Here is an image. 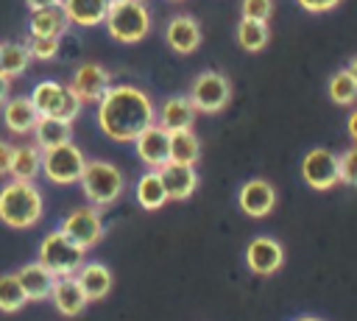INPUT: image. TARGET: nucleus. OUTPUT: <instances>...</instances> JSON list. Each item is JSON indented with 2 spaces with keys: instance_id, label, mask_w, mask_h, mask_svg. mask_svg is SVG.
Returning <instances> with one entry per match:
<instances>
[{
  "instance_id": "obj_1",
  "label": "nucleus",
  "mask_w": 357,
  "mask_h": 321,
  "mask_svg": "<svg viewBox=\"0 0 357 321\" xmlns=\"http://www.w3.org/2000/svg\"><path fill=\"white\" fill-rule=\"evenodd\" d=\"M98 123L109 140L134 142L148 126L156 123V109L142 89L117 84L98 100Z\"/></svg>"
},
{
  "instance_id": "obj_2",
  "label": "nucleus",
  "mask_w": 357,
  "mask_h": 321,
  "mask_svg": "<svg viewBox=\"0 0 357 321\" xmlns=\"http://www.w3.org/2000/svg\"><path fill=\"white\" fill-rule=\"evenodd\" d=\"M42 193L33 181H8L0 190V221L11 229H28L42 218Z\"/></svg>"
},
{
  "instance_id": "obj_3",
  "label": "nucleus",
  "mask_w": 357,
  "mask_h": 321,
  "mask_svg": "<svg viewBox=\"0 0 357 321\" xmlns=\"http://www.w3.org/2000/svg\"><path fill=\"white\" fill-rule=\"evenodd\" d=\"M103 25L117 42L134 45L151 31V14L142 0H112Z\"/></svg>"
},
{
  "instance_id": "obj_4",
  "label": "nucleus",
  "mask_w": 357,
  "mask_h": 321,
  "mask_svg": "<svg viewBox=\"0 0 357 321\" xmlns=\"http://www.w3.org/2000/svg\"><path fill=\"white\" fill-rule=\"evenodd\" d=\"M123 187H126V179H123V173L112 162L92 159V162L84 165L81 190L92 201V207H109V204H114L123 195Z\"/></svg>"
},
{
  "instance_id": "obj_5",
  "label": "nucleus",
  "mask_w": 357,
  "mask_h": 321,
  "mask_svg": "<svg viewBox=\"0 0 357 321\" xmlns=\"http://www.w3.org/2000/svg\"><path fill=\"white\" fill-rule=\"evenodd\" d=\"M36 262H42L56 279L61 276H75L84 265V248H78L75 243H70L61 232H47L39 243V257Z\"/></svg>"
},
{
  "instance_id": "obj_6",
  "label": "nucleus",
  "mask_w": 357,
  "mask_h": 321,
  "mask_svg": "<svg viewBox=\"0 0 357 321\" xmlns=\"http://www.w3.org/2000/svg\"><path fill=\"white\" fill-rule=\"evenodd\" d=\"M33 109L39 112V117H53L61 123H73L81 112V100L73 95L70 87L59 84V81H42L33 87L31 95Z\"/></svg>"
},
{
  "instance_id": "obj_7",
  "label": "nucleus",
  "mask_w": 357,
  "mask_h": 321,
  "mask_svg": "<svg viewBox=\"0 0 357 321\" xmlns=\"http://www.w3.org/2000/svg\"><path fill=\"white\" fill-rule=\"evenodd\" d=\"M190 103L195 112H220L229 98H231V84L223 73H215V70H204L195 75L192 87H190Z\"/></svg>"
},
{
  "instance_id": "obj_8",
  "label": "nucleus",
  "mask_w": 357,
  "mask_h": 321,
  "mask_svg": "<svg viewBox=\"0 0 357 321\" xmlns=\"http://www.w3.org/2000/svg\"><path fill=\"white\" fill-rule=\"evenodd\" d=\"M84 165H86V159H84L81 148L73 145V142L50 148V151H42V173L53 184H75V181H81Z\"/></svg>"
},
{
  "instance_id": "obj_9",
  "label": "nucleus",
  "mask_w": 357,
  "mask_h": 321,
  "mask_svg": "<svg viewBox=\"0 0 357 321\" xmlns=\"http://www.w3.org/2000/svg\"><path fill=\"white\" fill-rule=\"evenodd\" d=\"M301 179L312 187V190H332L340 184V173H337V154H332L329 148H312L304 154L301 159Z\"/></svg>"
},
{
  "instance_id": "obj_10",
  "label": "nucleus",
  "mask_w": 357,
  "mask_h": 321,
  "mask_svg": "<svg viewBox=\"0 0 357 321\" xmlns=\"http://www.w3.org/2000/svg\"><path fill=\"white\" fill-rule=\"evenodd\" d=\"M70 243H75L78 248H92L100 237H103V221L98 215L95 207H78L73 209L64 221H61V229H59Z\"/></svg>"
},
{
  "instance_id": "obj_11",
  "label": "nucleus",
  "mask_w": 357,
  "mask_h": 321,
  "mask_svg": "<svg viewBox=\"0 0 357 321\" xmlns=\"http://www.w3.org/2000/svg\"><path fill=\"white\" fill-rule=\"evenodd\" d=\"M70 89L73 95L81 100V103H92V100H100L109 89H112V78H109V70L95 64V61H86L75 70L73 81H70Z\"/></svg>"
},
{
  "instance_id": "obj_12",
  "label": "nucleus",
  "mask_w": 357,
  "mask_h": 321,
  "mask_svg": "<svg viewBox=\"0 0 357 321\" xmlns=\"http://www.w3.org/2000/svg\"><path fill=\"white\" fill-rule=\"evenodd\" d=\"M245 262L257 276H271L284 262V248L273 237H254L245 246Z\"/></svg>"
},
{
  "instance_id": "obj_13",
  "label": "nucleus",
  "mask_w": 357,
  "mask_h": 321,
  "mask_svg": "<svg viewBox=\"0 0 357 321\" xmlns=\"http://www.w3.org/2000/svg\"><path fill=\"white\" fill-rule=\"evenodd\" d=\"M159 181L167 193V201H184L192 195L198 187V173L192 165H178V162H165L159 170Z\"/></svg>"
},
{
  "instance_id": "obj_14",
  "label": "nucleus",
  "mask_w": 357,
  "mask_h": 321,
  "mask_svg": "<svg viewBox=\"0 0 357 321\" xmlns=\"http://www.w3.org/2000/svg\"><path fill=\"white\" fill-rule=\"evenodd\" d=\"M237 204L245 215L251 218H265L273 207H276V190L271 181L265 179H248L240 193H237Z\"/></svg>"
},
{
  "instance_id": "obj_15",
  "label": "nucleus",
  "mask_w": 357,
  "mask_h": 321,
  "mask_svg": "<svg viewBox=\"0 0 357 321\" xmlns=\"http://www.w3.org/2000/svg\"><path fill=\"white\" fill-rule=\"evenodd\" d=\"M134 148H137V156L151 165L153 170H159L165 162H170V137L162 126H148L137 140H134Z\"/></svg>"
},
{
  "instance_id": "obj_16",
  "label": "nucleus",
  "mask_w": 357,
  "mask_h": 321,
  "mask_svg": "<svg viewBox=\"0 0 357 321\" xmlns=\"http://www.w3.org/2000/svg\"><path fill=\"white\" fill-rule=\"evenodd\" d=\"M165 39H167V45H170L176 53L187 56V53H192V50L201 45V25H198L190 14H178V17L170 20Z\"/></svg>"
},
{
  "instance_id": "obj_17",
  "label": "nucleus",
  "mask_w": 357,
  "mask_h": 321,
  "mask_svg": "<svg viewBox=\"0 0 357 321\" xmlns=\"http://www.w3.org/2000/svg\"><path fill=\"white\" fill-rule=\"evenodd\" d=\"M17 279L28 296V301H42V299H50L53 293V285H56V276L42 265V262H28L17 271Z\"/></svg>"
},
{
  "instance_id": "obj_18",
  "label": "nucleus",
  "mask_w": 357,
  "mask_h": 321,
  "mask_svg": "<svg viewBox=\"0 0 357 321\" xmlns=\"http://www.w3.org/2000/svg\"><path fill=\"white\" fill-rule=\"evenodd\" d=\"M75 282L86 301H98L112 290V271L103 262H84L75 274Z\"/></svg>"
},
{
  "instance_id": "obj_19",
  "label": "nucleus",
  "mask_w": 357,
  "mask_h": 321,
  "mask_svg": "<svg viewBox=\"0 0 357 321\" xmlns=\"http://www.w3.org/2000/svg\"><path fill=\"white\" fill-rule=\"evenodd\" d=\"M192 123H195V109H192L190 98L176 95V98H167L162 103L156 126H162L167 134L170 131H187V128H192Z\"/></svg>"
},
{
  "instance_id": "obj_20",
  "label": "nucleus",
  "mask_w": 357,
  "mask_h": 321,
  "mask_svg": "<svg viewBox=\"0 0 357 321\" xmlns=\"http://www.w3.org/2000/svg\"><path fill=\"white\" fill-rule=\"evenodd\" d=\"M36 120H39V112L33 109L31 98H11V100H6V106H3V123H6L8 131L28 134V131H33Z\"/></svg>"
},
{
  "instance_id": "obj_21",
  "label": "nucleus",
  "mask_w": 357,
  "mask_h": 321,
  "mask_svg": "<svg viewBox=\"0 0 357 321\" xmlns=\"http://www.w3.org/2000/svg\"><path fill=\"white\" fill-rule=\"evenodd\" d=\"M50 301H53L56 310H59L61 315H67V318L78 315V313L86 307V299H84V293H81L75 276H61V279H56L53 293H50Z\"/></svg>"
},
{
  "instance_id": "obj_22",
  "label": "nucleus",
  "mask_w": 357,
  "mask_h": 321,
  "mask_svg": "<svg viewBox=\"0 0 357 321\" xmlns=\"http://www.w3.org/2000/svg\"><path fill=\"white\" fill-rule=\"evenodd\" d=\"M109 3L112 0H61V8H64L70 22L92 28V25H100L106 20Z\"/></svg>"
},
{
  "instance_id": "obj_23",
  "label": "nucleus",
  "mask_w": 357,
  "mask_h": 321,
  "mask_svg": "<svg viewBox=\"0 0 357 321\" xmlns=\"http://www.w3.org/2000/svg\"><path fill=\"white\" fill-rule=\"evenodd\" d=\"M73 140V126L53 120V117H39L33 126V142L39 151H50L59 145H67Z\"/></svg>"
},
{
  "instance_id": "obj_24",
  "label": "nucleus",
  "mask_w": 357,
  "mask_h": 321,
  "mask_svg": "<svg viewBox=\"0 0 357 321\" xmlns=\"http://www.w3.org/2000/svg\"><path fill=\"white\" fill-rule=\"evenodd\" d=\"M42 170V151L36 145H14V156H11V179L14 181H33L36 173Z\"/></svg>"
},
{
  "instance_id": "obj_25",
  "label": "nucleus",
  "mask_w": 357,
  "mask_h": 321,
  "mask_svg": "<svg viewBox=\"0 0 357 321\" xmlns=\"http://www.w3.org/2000/svg\"><path fill=\"white\" fill-rule=\"evenodd\" d=\"M70 20L64 14L61 6H53V8H42V11H33L31 14V33L33 36H61L67 31Z\"/></svg>"
},
{
  "instance_id": "obj_26",
  "label": "nucleus",
  "mask_w": 357,
  "mask_h": 321,
  "mask_svg": "<svg viewBox=\"0 0 357 321\" xmlns=\"http://www.w3.org/2000/svg\"><path fill=\"white\" fill-rule=\"evenodd\" d=\"M31 64V53H28V45H20V42H3L0 45V75L3 78H17L28 70Z\"/></svg>"
},
{
  "instance_id": "obj_27",
  "label": "nucleus",
  "mask_w": 357,
  "mask_h": 321,
  "mask_svg": "<svg viewBox=\"0 0 357 321\" xmlns=\"http://www.w3.org/2000/svg\"><path fill=\"white\" fill-rule=\"evenodd\" d=\"M170 162H178V165H192L198 162L201 156V145H198V137L192 134V128L187 131H170Z\"/></svg>"
},
{
  "instance_id": "obj_28",
  "label": "nucleus",
  "mask_w": 357,
  "mask_h": 321,
  "mask_svg": "<svg viewBox=\"0 0 357 321\" xmlns=\"http://www.w3.org/2000/svg\"><path fill=\"white\" fill-rule=\"evenodd\" d=\"M268 39H271L268 22H259V20H245V17L237 22V42H240V47H243V50L257 53V50H262V47L268 45Z\"/></svg>"
},
{
  "instance_id": "obj_29",
  "label": "nucleus",
  "mask_w": 357,
  "mask_h": 321,
  "mask_svg": "<svg viewBox=\"0 0 357 321\" xmlns=\"http://www.w3.org/2000/svg\"><path fill=\"white\" fill-rule=\"evenodd\" d=\"M165 201H167V193H165V187L159 181V173L151 170V173L139 176V181H137V204L142 209H159V207H165Z\"/></svg>"
},
{
  "instance_id": "obj_30",
  "label": "nucleus",
  "mask_w": 357,
  "mask_h": 321,
  "mask_svg": "<svg viewBox=\"0 0 357 321\" xmlns=\"http://www.w3.org/2000/svg\"><path fill=\"white\" fill-rule=\"evenodd\" d=\"M28 301L17 274H3L0 276V310L3 313H17L22 304Z\"/></svg>"
},
{
  "instance_id": "obj_31",
  "label": "nucleus",
  "mask_w": 357,
  "mask_h": 321,
  "mask_svg": "<svg viewBox=\"0 0 357 321\" xmlns=\"http://www.w3.org/2000/svg\"><path fill=\"white\" fill-rule=\"evenodd\" d=\"M329 98L340 106H351L357 100V81L349 75V70H337L332 78H329V87H326Z\"/></svg>"
},
{
  "instance_id": "obj_32",
  "label": "nucleus",
  "mask_w": 357,
  "mask_h": 321,
  "mask_svg": "<svg viewBox=\"0 0 357 321\" xmlns=\"http://www.w3.org/2000/svg\"><path fill=\"white\" fill-rule=\"evenodd\" d=\"M337 173H340V184L357 187V145L354 148H346L337 156Z\"/></svg>"
},
{
  "instance_id": "obj_33",
  "label": "nucleus",
  "mask_w": 357,
  "mask_h": 321,
  "mask_svg": "<svg viewBox=\"0 0 357 321\" xmlns=\"http://www.w3.org/2000/svg\"><path fill=\"white\" fill-rule=\"evenodd\" d=\"M28 53H31V59L47 61V59H53V56L59 53V39H56V36H31Z\"/></svg>"
},
{
  "instance_id": "obj_34",
  "label": "nucleus",
  "mask_w": 357,
  "mask_h": 321,
  "mask_svg": "<svg viewBox=\"0 0 357 321\" xmlns=\"http://www.w3.org/2000/svg\"><path fill=\"white\" fill-rule=\"evenodd\" d=\"M273 11V0H243L240 3V14L245 20H259V22H268Z\"/></svg>"
},
{
  "instance_id": "obj_35",
  "label": "nucleus",
  "mask_w": 357,
  "mask_h": 321,
  "mask_svg": "<svg viewBox=\"0 0 357 321\" xmlns=\"http://www.w3.org/2000/svg\"><path fill=\"white\" fill-rule=\"evenodd\" d=\"M304 11H312V14H324V11H332L337 8L343 0H296Z\"/></svg>"
},
{
  "instance_id": "obj_36",
  "label": "nucleus",
  "mask_w": 357,
  "mask_h": 321,
  "mask_svg": "<svg viewBox=\"0 0 357 321\" xmlns=\"http://www.w3.org/2000/svg\"><path fill=\"white\" fill-rule=\"evenodd\" d=\"M11 156H14V145L6 142V140H0V176L8 173V167H11Z\"/></svg>"
},
{
  "instance_id": "obj_37",
  "label": "nucleus",
  "mask_w": 357,
  "mask_h": 321,
  "mask_svg": "<svg viewBox=\"0 0 357 321\" xmlns=\"http://www.w3.org/2000/svg\"><path fill=\"white\" fill-rule=\"evenodd\" d=\"M31 11H42V8H53V6H61V0H25Z\"/></svg>"
},
{
  "instance_id": "obj_38",
  "label": "nucleus",
  "mask_w": 357,
  "mask_h": 321,
  "mask_svg": "<svg viewBox=\"0 0 357 321\" xmlns=\"http://www.w3.org/2000/svg\"><path fill=\"white\" fill-rule=\"evenodd\" d=\"M346 131H349V137L357 142V109L349 114V123H346Z\"/></svg>"
},
{
  "instance_id": "obj_39",
  "label": "nucleus",
  "mask_w": 357,
  "mask_h": 321,
  "mask_svg": "<svg viewBox=\"0 0 357 321\" xmlns=\"http://www.w3.org/2000/svg\"><path fill=\"white\" fill-rule=\"evenodd\" d=\"M6 100H8V78L0 75V103H6Z\"/></svg>"
},
{
  "instance_id": "obj_40",
  "label": "nucleus",
  "mask_w": 357,
  "mask_h": 321,
  "mask_svg": "<svg viewBox=\"0 0 357 321\" xmlns=\"http://www.w3.org/2000/svg\"><path fill=\"white\" fill-rule=\"evenodd\" d=\"M346 70H349V75H351V78L357 81V56H354V59L349 61V67H346Z\"/></svg>"
},
{
  "instance_id": "obj_41",
  "label": "nucleus",
  "mask_w": 357,
  "mask_h": 321,
  "mask_svg": "<svg viewBox=\"0 0 357 321\" xmlns=\"http://www.w3.org/2000/svg\"><path fill=\"white\" fill-rule=\"evenodd\" d=\"M296 321H321V318H315V315H304V318H296Z\"/></svg>"
}]
</instances>
